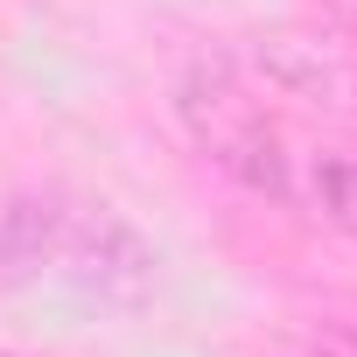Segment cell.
<instances>
[{
	"label": "cell",
	"instance_id": "cell-5",
	"mask_svg": "<svg viewBox=\"0 0 357 357\" xmlns=\"http://www.w3.org/2000/svg\"><path fill=\"white\" fill-rule=\"evenodd\" d=\"M308 357H357V329H350V322H322V329H308Z\"/></svg>",
	"mask_w": 357,
	"mask_h": 357
},
{
	"label": "cell",
	"instance_id": "cell-3",
	"mask_svg": "<svg viewBox=\"0 0 357 357\" xmlns=\"http://www.w3.org/2000/svg\"><path fill=\"white\" fill-rule=\"evenodd\" d=\"M245 56H252V70H259L273 91H287V98H301V105H315V112L357 119V56H350V50H336V43H322V36L280 29V36H259Z\"/></svg>",
	"mask_w": 357,
	"mask_h": 357
},
{
	"label": "cell",
	"instance_id": "cell-2",
	"mask_svg": "<svg viewBox=\"0 0 357 357\" xmlns=\"http://www.w3.org/2000/svg\"><path fill=\"white\" fill-rule=\"evenodd\" d=\"M175 119L190 126V140L231 175L238 190L294 204V154L280 140V126L266 119V105L225 70V63H190L175 84Z\"/></svg>",
	"mask_w": 357,
	"mask_h": 357
},
{
	"label": "cell",
	"instance_id": "cell-1",
	"mask_svg": "<svg viewBox=\"0 0 357 357\" xmlns=\"http://www.w3.org/2000/svg\"><path fill=\"white\" fill-rule=\"evenodd\" d=\"M154 245L112 211H84L63 197H8L0 204V280H56L112 308H140L154 294Z\"/></svg>",
	"mask_w": 357,
	"mask_h": 357
},
{
	"label": "cell",
	"instance_id": "cell-4",
	"mask_svg": "<svg viewBox=\"0 0 357 357\" xmlns=\"http://www.w3.org/2000/svg\"><path fill=\"white\" fill-rule=\"evenodd\" d=\"M294 197L322 225H336L343 238H357V154H308L294 168Z\"/></svg>",
	"mask_w": 357,
	"mask_h": 357
}]
</instances>
